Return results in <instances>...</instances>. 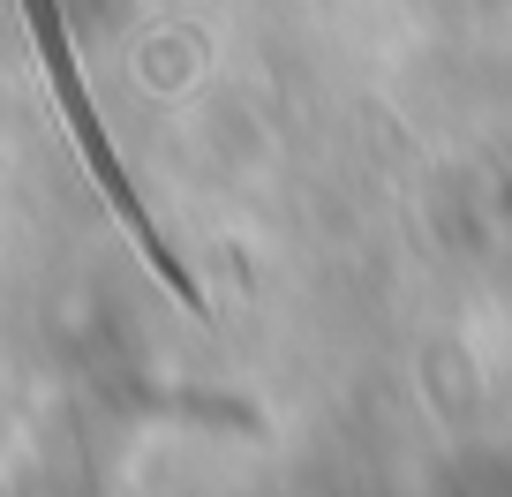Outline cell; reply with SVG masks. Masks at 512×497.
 I'll use <instances>...</instances> for the list:
<instances>
[{"label": "cell", "instance_id": "obj_1", "mask_svg": "<svg viewBox=\"0 0 512 497\" xmlns=\"http://www.w3.org/2000/svg\"><path fill=\"white\" fill-rule=\"evenodd\" d=\"M23 23H31V46H38V68H46V91H53V106H61V129H68V144H76V159L91 166V181H98V196H106V211L128 226L136 257H144L189 309H204V287H196V272L174 257V241H166L159 219L144 211V196H136L128 166L113 159V136H106V121H98V106H91V83H83V68H76L68 8H61V0H23Z\"/></svg>", "mask_w": 512, "mask_h": 497}]
</instances>
